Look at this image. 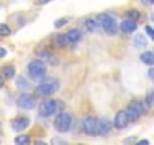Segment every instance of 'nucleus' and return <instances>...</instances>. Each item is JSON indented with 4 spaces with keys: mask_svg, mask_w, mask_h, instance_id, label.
<instances>
[{
    "mask_svg": "<svg viewBox=\"0 0 154 145\" xmlns=\"http://www.w3.org/2000/svg\"><path fill=\"white\" fill-rule=\"evenodd\" d=\"M130 122V118L127 115V110H119L115 113V118H113V125L118 128V130H122L128 125Z\"/></svg>",
    "mask_w": 154,
    "mask_h": 145,
    "instance_id": "1a4fd4ad",
    "label": "nucleus"
},
{
    "mask_svg": "<svg viewBox=\"0 0 154 145\" xmlns=\"http://www.w3.org/2000/svg\"><path fill=\"white\" fill-rule=\"evenodd\" d=\"M142 112H143V107H142V103H139V101H131L128 104V107H127V115H128L131 122L137 121L140 118Z\"/></svg>",
    "mask_w": 154,
    "mask_h": 145,
    "instance_id": "6e6552de",
    "label": "nucleus"
},
{
    "mask_svg": "<svg viewBox=\"0 0 154 145\" xmlns=\"http://www.w3.org/2000/svg\"><path fill=\"white\" fill-rule=\"evenodd\" d=\"M98 127H100V134H109L112 131L113 124L107 118H101V119H98Z\"/></svg>",
    "mask_w": 154,
    "mask_h": 145,
    "instance_id": "ddd939ff",
    "label": "nucleus"
},
{
    "mask_svg": "<svg viewBox=\"0 0 154 145\" xmlns=\"http://www.w3.org/2000/svg\"><path fill=\"white\" fill-rule=\"evenodd\" d=\"M3 77H5L3 74H0V88H2V86H3V83H5V79H3Z\"/></svg>",
    "mask_w": 154,
    "mask_h": 145,
    "instance_id": "c756f323",
    "label": "nucleus"
},
{
    "mask_svg": "<svg viewBox=\"0 0 154 145\" xmlns=\"http://www.w3.org/2000/svg\"><path fill=\"white\" fill-rule=\"evenodd\" d=\"M17 106L23 110H30L35 107V97L27 94V92H23L18 98H17Z\"/></svg>",
    "mask_w": 154,
    "mask_h": 145,
    "instance_id": "0eeeda50",
    "label": "nucleus"
},
{
    "mask_svg": "<svg viewBox=\"0 0 154 145\" xmlns=\"http://www.w3.org/2000/svg\"><path fill=\"white\" fill-rule=\"evenodd\" d=\"M152 5H154V0H152Z\"/></svg>",
    "mask_w": 154,
    "mask_h": 145,
    "instance_id": "473e14b6",
    "label": "nucleus"
},
{
    "mask_svg": "<svg viewBox=\"0 0 154 145\" xmlns=\"http://www.w3.org/2000/svg\"><path fill=\"white\" fill-rule=\"evenodd\" d=\"M2 74H3L6 79L15 77V68H14V65H5V66L2 68Z\"/></svg>",
    "mask_w": 154,
    "mask_h": 145,
    "instance_id": "6ab92c4d",
    "label": "nucleus"
},
{
    "mask_svg": "<svg viewBox=\"0 0 154 145\" xmlns=\"http://www.w3.org/2000/svg\"><path fill=\"white\" fill-rule=\"evenodd\" d=\"M5 56H6V50H5L3 47H0V59L5 57Z\"/></svg>",
    "mask_w": 154,
    "mask_h": 145,
    "instance_id": "a878e982",
    "label": "nucleus"
},
{
    "mask_svg": "<svg viewBox=\"0 0 154 145\" xmlns=\"http://www.w3.org/2000/svg\"><path fill=\"white\" fill-rule=\"evenodd\" d=\"M66 23H68V18H60V20H56V21H54V27H57V29H59V27L65 26Z\"/></svg>",
    "mask_w": 154,
    "mask_h": 145,
    "instance_id": "b1692460",
    "label": "nucleus"
},
{
    "mask_svg": "<svg viewBox=\"0 0 154 145\" xmlns=\"http://www.w3.org/2000/svg\"><path fill=\"white\" fill-rule=\"evenodd\" d=\"M65 38H66L68 45H72V44L79 42V41L82 39V33H80L79 29H71V30H68V32L65 33Z\"/></svg>",
    "mask_w": 154,
    "mask_h": 145,
    "instance_id": "9b49d317",
    "label": "nucleus"
},
{
    "mask_svg": "<svg viewBox=\"0 0 154 145\" xmlns=\"http://www.w3.org/2000/svg\"><path fill=\"white\" fill-rule=\"evenodd\" d=\"M148 76H149V77L154 80V66H152V68H149V71H148Z\"/></svg>",
    "mask_w": 154,
    "mask_h": 145,
    "instance_id": "bb28decb",
    "label": "nucleus"
},
{
    "mask_svg": "<svg viewBox=\"0 0 154 145\" xmlns=\"http://www.w3.org/2000/svg\"><path fill=\"white\" fill-rule=\"evenodd\" d=\"M59 89V80L54 77H44L36 88V94L39 97H50Z\"/></svg>",
    "mask_w": 154,
    "mask_h": 145,
    "instance_id": "f257e3e1",
    "label": "nucleus"
},
{
    "mask_svg": "<svg viewBox=\"0 0 154 145\" xmlns=\"http://www.w3.org/2000/svg\"><path fill=\"white\" fill-rule=\"evenodd\" d=\"M83 24H85V27H86L88 32H97V30L101 27L98 18H86Z\"/></svg>",
    "mask_w": 154,
    "mask_h": 145,
    "instance_id": "4468645a",
    "label": "nucleus"
},
{
    "mask_svg": "<svg viewBox=\"0 0 154 145\" xmlns=\"http://www.w3.org/2000/svg\"><path fill=\"white\" fill-rule=\"evenodd\" d=\"M53 142H54V143H56V142H59V143H65V140H62V139H57V137H56V139H53Z\"/></svg>",
    "mask_w": 154,
    "mask_h": 145,
    "instance_id": "7c9ffc66",
    "label": "nucleus"
},
{
    "mask_svg": "<svg viewBox=\"0 0 154 145\" xmlns=\"http://www.w3.org/2000/svg\"><path fill=\"white\" fill-rule=\"evenodd\" d=\"M146 143H148V140H140L139 142V145H146Z\"/></svg>",
    "mask_w": 154,
    "mask_h": 145,
    "instance_id": "2f4dec72",
    "label": "nucleus"
},
{
    "mask_svg": "<svg viewBox=\"0 0 154 145\" xmlns=\"http://www.w3.org/2000/svg\"><path fill=\"white\" fill-rule=\"evenodd\" d=\"M140 60H142L145 65L152 66V65H154V51H143V53L140 54Z\"/></svg>",
    "mask_w": 154,
    "mask_h": 145,
    "instance_id": "f3484780",
    "label": "nucleus"
},
{
    "mask_svg": "<svg viewBox=\"0 0 154 145\" xmlns=\"http://www.w3.org/2000/svg\"><path fill=\"white\" fill-rule=\"evenodd\" d=\"M66 45H68V42H66L65 35H54L53 36V39H51V47L53 48H63Z\"/></svg>",
    "mask_w": 154,
    "mask_h": 145,
    "instance_id": "2eb2a0df",
    "label": "nucleus"
},
{
    "mask_svg": "<svg viewBox=\"0 0 154 145\" xmlns=\"http://www.w3.org/2000/svg\"><path fill=\"white\" fill-rule=\"evenodd\" d=\"M82 130L89 134V136H95L100 133V127H98V119L95 116H86L82 121Z\"/></svg>",
    "mask_w": 154,
    "mask_h": 145,
    "instance_id": "423d86ee",
    "label": "nucleus"
},
{
    "mask_svg": "<svg viewBox=\"0 0 154 145\" xmlns=\"http://www.w3.org/2000/svg\"><path fill=\"white\" fill-rule=\"evenodd\" d=\"M15 143H18V145H29L30 143V137L27 134H20V136L15 137Z\"/></svg>",
    "mask_w": 154,
    "mask_h": 145,
    "instance_id": "412c9836",
    "label": "nucleus"
},
{
    "mask_svg": "<svg viewBox=\"0 0 154 145\" xmlns=\"http://www.w3.org/2000/svg\"><path fill=\"white\" fill-rule=\"evenodd\" d=\"M119 29L124 32V33H131V32H134L136 29H137V23L134 21V20H124L121 24H119Z\"/></svg>",
    "mask_w": 154,
    "mask_h": 145,
    "instance_id": "f8f14e48",
    "label": "nucleus"
},
{
    "mask_svg": "<svg viewBox=\"0 0 154 145\" xmlns=\"http://www.w3.org/2000/svg\"><path fill=\"white\" fill-rule=\"evenodd\" d=\"M15 86H17L20 91H27L30 85H29V82H27L26 77H23V76H17V79H15Z\"/></svg>",
    "mask_w": 154,
    "mask_h": 145,
    "instance_id": "dca6fc26",
    "label": "nucleus"
},
{
    "mask_svg": "<svg viewBox=\"0 0 154 145\" xmlns=\"http://www.w3.org/2000/svg\"><path fill=\"white\" fill-rule=\"evenodd\" d=\"M142 3L146 5V6H149V5H152V0H142Z\"/></svg>",
    "mask_w": 154,
    "mask_h": 145,
    "instance_id": "c85d7f7f",
    "label": "nucleus"
},
{
    "mask_svg": "<svg viewBox=\"0 0 154 145\" xmlns=\"http://www.w3.org/2000/svg\"><path fill=\"white\" fill-rule=\"evenodd\" d=\"M62 106H63V104H62L60 101H57V100H44V101L39 104L38 112H39L41 116L47 118V116H51L53 113H56L57 110H60L59 107H62Z\"/></svg>",
    "mask_w": 154,
    "mask_h": 145,
    "instance_id": "20e7f679",
    "label": "nucleus"
},
{
    "mask_svg": "<svg viewBox=\"0 0 154 145\" xmlns=\"http://www.w3.org/2000/svg\"><path fill=\"white\" fill-rule=\"evenodd\" d=\"M27 72H29V77L33 80H42L45 77V63L39 59L32 60L27 65Z\"/></svg>",
    "mask_w": 154,
    "mask_h": 145,
    "instance_id": "f03ea898",
    "label": "nucleus"
},
{
    "mask_svg": "<svg viewBox=\"0 0 154 145\" xmlns=\"http://www.w3.org/2000/svg\"><path fill=\"white\" fill-rule=\"evenodd\" d=\"M145 32H146V35H148L151 39H154V29H152L151 26H146V27H145Z\"/></svg>",
    "mask_w": 154,
    "mask_h": 145,
    "instance_id": "393cba45",
    "label": "nucleus"
},
{
    "mask_svg": "<svg viewBox=\"0 0 154 145\" xmlns=\"http://www.w3.org/2000/svg\"><path fill=\"white\" fill-rule=\"evenodd\" d=\"M125 17H127L128 20H134V21H137L139 17H140V14H139L136 9H128V11L125 12Z\"/></svg>",
    "mask_w": 154,
    "mask_h": 145,
    "instance_id": "4be33fe9",
    "label": "nucleus"
},
{
    "mask_svg": "<svg viewBox=\"0 0 154 145\" xmlns=\"http://www.w3.org/2000/svg\"><path fill=\"white\" fill-rule=\"evenodd\" d=\"M134 45H136L137 48H145V47L148 45V41H146V38H145L142 33H137V35L134 36Z\"/></svg>",
    "mask_w": 154,
    "mask_h": 145,
    "instance_id": "a211bd4d",
    "label": "nucleus"
},
{
    "mask_svg": "<svg viewBox=\"0 0 154 145\" xmlns=\"http://www.w3.org/2000/svg\"><path fill=\"white\" fill-rule=\"evenodd\" d=\"M48 2H51V0H36L38 5H44V3H48Z\"/></svg>",
    "mask_w": 154,
    "mask_h": 145,
    "instance_id": "cd10ccee",
    "label": "nucleus"
},
{
    "mask_svg": "<svg viewBox=\"0 0 154 145\" xmlns=\"http://www.w3.org/2000/svg\"><path fill=\"white\" fill-rule=\"evenodd\" d=\"M71 125H72V116H71L69 113L62 112V113H59V115L54 118V128H56L57 131H60V133L68 131V130L71 128Z\"/></svg>",
    "mask_w": 154,
    "mask_h": 145,
    "instance_id": "39448f33",
    "label": "nucleus"
},
{
    "mask_svg": "<svg viewBox=\"0 0 154 145\" xmlns=\"http://www.w3.org/2000/svg\"><path fill=\"white\" fill-rule=\"evenodd\" d=\"M11 33V29L8 27V24L0 23V36H8Z\"/></svg>",
    "mask_w": 154,
    "mask_h": 145,
    "instance_id": "5701e85b",
    "label": "nucleus"
},
{
    "mask_svg": "<svg viewBox=\"0 0 154 145\" xmlns=\"http://www.w3.org/2000/svg\"><path fill=\"white\" fill-rule=\"evenodd\" d=\"M39 56H41V59H44L45 62H48V63H51V65H56V63H57V59H56L53 54L47 53V51H44V53H39Z\"/></svg>",
    "mask_w": 154,
    "mask_h": 145,
    "instance_id": "aec40b11",
    "label": "nucleus"
},
{
    "mask_svg": "<svg viewBox=\"0 0 154 145\" xmlns=\"http://www.w3.org/2000/svg\"><path fill=\"white\" fill-rule=\"evenodd\" d=\"M97 18H98L100 24H101V29H103L106 33L115 35V33L118 32V21L115 20L113 15H110V14H100Z\"/></svg>",
    "mask_w": 154,
    "mask_h": 145,
    "instance_id": "7ed1b4c3",
    "label": "nucleus"
},
{
    "mask_svg": "<svg viewBox=\"0 0 154 145\" xmlns=\"http://www.w3.org/2000/svg\"><path fill=\"white\" fill-rule=\"evenodd\" d=\"M29 124H30V119L27 116H18L12 121V128L15 131H23L29 127Z\"/></svg>",
    "mask_w": 154,
    "mask_h": 145,
    "instance_id": "9d476101",
    "label": "nucleus"
}]
</instances>
